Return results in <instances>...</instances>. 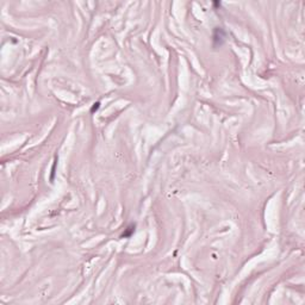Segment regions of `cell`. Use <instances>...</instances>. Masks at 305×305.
I'll return each instance as SVG.
<instances>
[{
  "mask_svg": "<svg viewBox=\"0 0 305 305\" xmlns=\"http://www.w3.org/2000/svg\"><path fill=\"white\" fill-rule=\"evenodd\" d=\"M225 38V32L223 31L222 28H216L214 31V46H221L224 42Z\"/></svg>",
  "mask_w": 305,
  "mask_h": 305,
  "instance_id": "6da1fadb",
  "label": "cell"
},
{
  "mask_svg": "<svg viewBox=\"0 0 305 305\" xmlns=\"http://www.w3.org/2000/svg\"><path fill=\"white\" fill-rule=\"evenodd\" d=\"M135 232V224H130L128 228L125 229V231L122 234V238H126V237H130L132 234Z\"/></svg>",
  "mask_w": 305,
  "mask_h": 305,
  "instance_id": "7a4b0ae2",
  "label": "cell"
},
{
  "mask_svg": "<svg viewBox=\"0 0 305 305\" xmlns=\"http://www.w3.org/2000/svg\"><path fill=\"white\" fill-rule=\"evenodd\" d=\"M99 105H100L99 103H95V104H94V106L92 107V110H91L92 112H94V111H97V110L99 108Z\"/></svg>",
  "mask_w": 305,
  "mask_h": 305,
  "instance_id": "3957f363",
  "label": "cell"
}]
</instances>
